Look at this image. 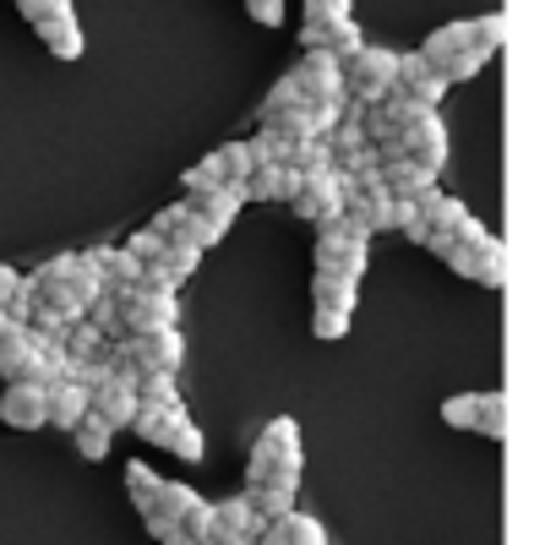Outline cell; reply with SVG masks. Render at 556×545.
<instances>
[{
  "mask_svg": "<svg viewBox=\"0 0 556 545\" xmlns=\"http://www.w3.org/2000/svg\"><path fill=\"white\" fill-rule=\"evenodd\" d=\"M312 229H317V267H333V272H344V279H366V245H371V235L350 213H333V218H323Z\"/></svg>",
  "mask_w": 556,
  "mask_h": 545,
  "instance_id": "cell-1",
  "label": "cell"
},
{
  "mask_svg": "<svg viewBox=\"0 0 556 545\" xmlns=\"http://www.w3.org/2000/svg\"><path fill=\"white\" fill-rule=\"evenodd\" d=\"M344 72V93L361 99V104H377L393 83H399V50H382V45H361L350 61H339Z\"/></svg>",
  "mask_w": 556,
  "mask_h": 545,
  "instance_id": "cell-2",
  "label": "cell"
},
{
  "mask_svg": "<svg viewBox=\"0 0 556 545\" xmlns=\"http://www.w3.org/2000/svg\"><path fill=\"white\" fill-rule=\"evenodd\" d=\"M442 262L458 272V279H475L485 290H502L507 284V245L496 235H480V240H453L442 251Z\"/></svg>",
  "mask_w": 556,
  "mask_h": 545,
  "instance_id": "cell-3",
  "label": "cell"
},
{
  "mask_svg": "<svg viewBox=\"0 0 556 545\" xmlns=\"http://www.w3.org/2000/svg\"><path fill=\"white\" fill-rule=\"evenodd\" d=\"M344 197H350V175H344L339 164L301 175V186L290 191V202H295V218H306V224H323V218L344 213Z\"/></svg>",
  "mask_w": 556,
  "mask_h": 545,
  "instance_id": "cell-4",
  "label": "cell"
},
{
  "mask_svg": "<svg viewBox=\"0 0 556 545\" xmlns=\"http://www.w3.org/2000/svg\"><path fill=\"white\" fill-rule=\"evenodd\" d=\"M273 464H301V426L290 415H278L262 426L256 447H251V464H245V485H256Z\"/></svg>",
  "mask_w": 556,
  "mask_h": 545,
  "instance_id": "cell-5",
  "label": "cell"
},
{
  "mask_svg": "<svg viewBox=\"0 0 556 545\" xmlns=\"http://www.w3.org/2000/svg\"><path fill=\"white\" fill-rule=\"evenodd\" d=\"M121 322L126 333H159V328H175L180 322V301L175 290H126L121 295Z\"/></svg>",
  "mask_w": 556,
  "mask_h": 545,
  "instance_id": "cell-6",
  "label": "cell"
},
{
  "mask_svg": "<svg viewBox=\"0 0 556 545\" xmlns=\"http://www.w3.org/2000/svg\"><path fill=\"white\" fill-rule=\"evenodd\" d=\"M399 153L415 159V164H426L431 175H442V164H447V126H442V115L437 110H420L409 126H399Z\"/></svg>",
  "mask_w": 556,
  "mask_h": 545,
  "instance_id": "cell-7",
  "label": "cell"
},
{
  "mask_svg": "<svg viewBox=\"0 0 556 545\" xmlns=\"http://www.w3.org/2000/svg\"><path fill=\"white\" fill-rule=\"evenodd\" d=\"M121 350H126L131 371H180V360H186V339H180V328L126 333V339H121Z\"/></svg>",
  "mask_w": 556,
  "mask_h": 545,
  "instance_id": "cell-8",
  "label": "cell"
},
{
  "mask_svg": "<svg viewBox=\"0 0 556 545\" xmlns=\"http://www.w3.org/2000/svg\"><path fill=\"white\" fill-rule=\"evenodd\" d=\"M290 77H295L301 99H323V104H339L344 99V72H339V61L328 50H306V61Z\"/></svg>",
  "mask_w": 556,
  "mask_h": 545,
  "instance_id": "cell-9",
  "label": "cell"
},
{
  "mask_svg": "<svg viewBox=\"0 0 556 545\" xmlns=\"http://www.w3.org/2000/svg\"><path fill=\"white\" fill-rule=\"evenodd\" d=\"M131 377H137V371L126 366V371H115V377H110L104 388H93V393H88V415H99V420H104L110 431H126V426H131V415H137V393H131Z\"/></svg>",
  "mask_w": 556,
  "mask_h": 545,
  "instance_id": "cell-10",
  "label": "cell"
},
{
  "mask_svg": "<svg viewBox=\"0 0 556 545\" xmlns=\"http://www.w3.org/2000/svg\"><path fill=\"white\" fill-rule=\"evenodd\" d=\"M0 420L12 431H39L45 426V388L39 382H7V393H0Z\"/></svg>",
  "mask_w": 556,
  "mask_h": 545,
  "instance_id": "cell-11",
  "label": "cell"
},
{
  "mask_svg": "<svg viewBox=\"0 0 556 545\" xmlns=\"http://www.w3.org/2000/svg\"><path fill=\"white\" fill-rule=\"evenodd\" d=\"M393 88H404L415 104H426V110H437L442 104V93H447V83H442V72L415 50V55H399V83Z\"/></svg>",
  "mask_w": 556,
  "mask_h": 545,
  "instance_id": "cell-12",
  "label": "cell"
},
{
  "mask_svg": "<svg viewBox=\"0 0 556 545\" xmlns=\"http://www.w3.org/2000/svg\"><path fill=\"white\" fill-rule=\"evenodd\" d=\"M83 256L99 267V279H104L110 295H126V290H137V279H142V262H137L126 245H121V251H115V245H93V251H83Z\"/></svg>",
  "mask_w": 556,
  "mask_h": 545,
  "instance_id": "cell-13",
  "label": "cell"
},
{
  "mask_svg": "<svg viewBox=\"0 0 556 545\" xmlns=\"http://www.w3.org/2000/svg\"><path fill=\"white\" fill-rule=\"evenodd\" d=\"M301 45H306V50H328L333 61H350L366 39H361L355 17H339V23H306V28H301Z\"/></svg>",
  "mask_w": 556,
  "mask_h": 545,
  "instance_id": "cell-14",
  "label": "cell"
},
{
  "mask_svg": "<svg viewBox=\"0 0 556 545\" xmlns=\"http://www.w3.org/2000/svg\"><path fill=\"white\" fill-rule=\"evenodd\" d=\"M256 545H328V529L317 518H306V512L290 507L285 518H273V523L256 529Z\"/></svg>",
  "mask_w": 556,
  "mask_h": 545,
  "instance_id": "cell-15",
  "label": "cell"
},
{
  "mask_svg": "<svg viewBox=\"0 0 556 545\" xmlns=\"http://www.w3.org/2000/svg\"><path fill=\"white\" fill-rule=\"evenodd\" d=\"M240 186H245L251 202H290V191L301 186V169H295V164H267V159H262Z\"/></svg>",
  "mask_w": 556,
  "mask_h": 545,
  "instance_id": "cell-16",
  "label": "cell"
},
{
  "mask_svg": "<svg viewBox=\"0 0 556 545\" xmlns=\"http://www.w3.org/2000/svg\"><path fill=\"white\" fill-rule=\"evenodd\" d=\"M464 218H469V207H464L458 197H442V191H437V202L426 207V240H420V245L442 256V251L458 240V224H464Z\"/></svg>",
  "mask_w": 556,
  "mask_h": 545,
  "instance_id": "cell-17",
  "label": "cell"
},
{
  "mask_svg": "<svg viewBox=\"0 0 556 545\" xmlns=\"http://www.w3.org/2000/svg\"><path fill=\"white\" fill-rule=\"evenodd\" d=\"M83 415H88V388H77L72 377H61V382H50V388H45V426L72 431Z\"/></svg>",
  "mask_w": 556,
  "mask_h": 545,
  "instance_id": "cell-18",
  "label": "cell"
},
{
  "mask_svg": "<svg viewBox=\"0 0 556 545\" xmlns=\"http://www.w3.org/2000/svg\"><path fill=\"white\" fill-rule=\"evenodd\" d=\"M34 371H39V339L28 328L0 339V382H34Z\"/></svg>",
  "mask_w": 556,
  "mask_h": 545,
  "instance_id": "cell-19",
  "label": "cell"
},
{
  "mask_svg": "<svg viewBox=\"0 0 556 545\" xmlns=\"http://www.w3.org/2000/svg\"><path fill=\"white\" fill-rule=\"evenodd\" d=\"M34 34L50 45V55H55V61H77V55H83V28H77L72 7H61V12L39 17V23H34Z\"/></svg>",
  "mask_w": 556,
  "mask_h": 545,
  "instance_id": "cell-20",
  "label": "cell"
},
{
  "mask_svg": "<svg viewBox=\"0 0 556 545\" xmlns=\"http://www.w3.org/2000/svg\"><path fill=\"white\" fill-rule=\"evenodd\" d=\"M355 301H361V279H344V272H333V267H317L312 306H333V312H350L355 317Z\"/></svg>",
  "mask_w": 556,
  "mask_h": 545,
  "instance_id": "cell-21",
  "label": "cell"
},
{
  "mask_svg": "<svg viewBox=\"0 0 556 545\" xmlns=\"http://www.w3.org/2000/svg\"><path fill=\"white\" fill-rule=\"evenodd\" d=\"M469 45H480V34H475V17H469V23H447V28H437V34L420 45V55H426L431 66H442L447 55H458V50H469Z\"/></svg>",
  "mask_w": 556,
  "mask_h": 545,
  "instance_id": "cell-22",
  "label": "cell"
},
{
  "mask_svg": "<svg viewBox=\"0 0 556 545\" xmlns=\"http://www.w3.org/2000/svg\"><path fill=\"white\" fill-rule=\"evenodd\" d=\"M131 393H137V404L186 409V398H180V388H175V371H137V377H131Z\"/></svg>",
  "mask_w": 556,
  "mask_h": 545,
  "instance_id": "cell-23",
  "label": "cell"
},
{
  "mask_svg": "<svg viewBox=\"0 0 556 545\" xmlns=\"http://www.w3.org/2000/svg\"><path fill=\"white\" fill-rule=\"evenodd\" d=\"M213 529H218V540H235V534H256L262 518L251 512L245 496H229V502H213Z\"/></svg>",
  "mask_w": 556,
  "mask_h": 545,
  "instance_id": "cell-24",
  "label": "cell"
},
{
  "mask_svg": "<svg viewBox=\"0 0 556 545\" xmlns=\"http://www.w3.org/2000/svg\"><path fill=\"white\" fill-rule=\"evenodd\" d=\"M72 442H77V453H83L88 464H104V458H110V442H115V431H110L99 415H83V420L72 426Z\"/></svg>",
  "mask_w": 556,
  "mask_h": 545,
  "instance_id": "cell-25",
  "label": "cell"
},
{
  "mask_svg": "<svg viewBox=\"0 0 556 545\" xmlns=\"http://www.w3.org/2000/svg\"><path fill=\"white\" fill-rule=\"evenodd\" d=\"M491 55H496L491 45H469V50H458V55H447V61H442L437 72H442V83L453 88V83H469V77H480Z\"/></svg>",
  "mask_w": 556,
  "mask_h": 545,
  "instance_id": "cell-26",
  "label": "cell"
},
{
  "mask_svg": "<svg viewBox=\"0 0 556 545\" xmlns=\"http://www.w3.org/2000/svg\"><path fill=\"white\" fill-rule=\"evenodd\" d=\"M295 496H301V491H278V485H245V502H251V512H256L262 523L285 518V512L295 507Z\"/></svg>",
  "mask_w": 556,
  "mask_h": 545,
  "instance_id": "cell-27",
  "label": "cell"
},
{
  "mask_svg": "<svg viewBox=\"0 0 556 545\" xmlns=\"http://www.w3.org/2000/svg\"><path fill=\"white\" fill-rule=\"evenodd\" d=\"M213 164H218V180H245L262 159H256V142H224L213 153Z\"/></svg>",
  "mask_w": 556,
  "mask_h": 545,
  "instance_id": "cell-28",
  "label": "cell"
},
{
  "mask_svg": "<svg viewBox=\"0 0 556 545\" xmlns=\"http://www.w3.org/2000/svg\"><path fill=\"white\" fill-rule=\"evenodd\" d=\"M507 420H513V409H507V393H480L475 431H485L491 442H502V436H507Z\"/></svg>",
  "mask_w": 556,
  "mask_h": 545,
  "instance_id": "cell-29",
  "label": "cell"
},
{
  "mask_svg": "<svg viewBox=\"0 0 556 545\" xmlns=\"http://www.w3.org/2000/svg\"><path fill=\"white\" fill-rule=\"evenodd\" d=\"M197 502V491L186 485V480H159V491H153V507L148 512H159V518H175L180 523V512Z\"/></svg>",
  "mask_w": 556,
  "mask_h": 545,
  "instance_id": "cell-30",
  "label": "cell"
},
{
  "mask_svg": "<svg viewBox=\"0 0 556 545\" xmlns=\"http://www.w3.org/2000/svg\"><path fill=\"white\" fill-rule=\"evenodd\" d=\"M164 453H175V458H186V464H197V458H202V431L191 426V415H180V420L169 426Z\"/></svg>",
  "mask_w": 556,
  "mask_h": 545,
  "instance_id": "cell-31",
  "label": "cell"
},
{
  "mask_svg": "<svg viewBox=\"0 0 556 545\" xmlns=\"http://www.w3.org/2000/svg\"><path fill=\"white\" fill-rule=\"evenodd\" d=\"M61 344H66V355H72V360H93V355L104 350V333H99L88 317H77V322H72V333H66Z\"/></svg>",
  "mask_w": 556,
  "mask_h": 545,
  "instance_id": "cell-32",
  "label": "cell"
},
{
  "mask_svg": "<svg viewBox=\"0 0 556 545\" xmlns=\"http://www.w3.org/2000/svg\"><path fill=\"white\" fill-rule=\"evenodd\" d=\"M290 164H295L301 175H312V169H328V164H333V148H328V137H301V142H295V153H290Z\"/></svg>",
  "mask_w": 556,
  "mask_h": 545,
  "instance_id": "cell-33",
  "label": "cell"
},
{
  "mask_svg": "<svg viewBox=\"0 0 556 545\" xmlns=\"http://www.w3.org/2000/svg\"><path fill=\"white\" fill-rule=\"evenodd\" d=\"M475 415H480V393H453V398L442 404V420H447L453 431H475Z\"/></svg>",
  "mask_w": 556,
  "mask_h": 545,
  "instance_id": "cell-34",
  "label": "cell"
},
{
  "mask_svg": "<svg viewBox=\"0 0 556 545\" xmlns=\"http://www.w3.org/2000/svg\"><path fill=\"white\" fill-rule=\"evenodd\" d=\"M126 485H131V502L148 512V507H153V491H159V474H153L148 464H126Z\"/></svg>",
  "mask_w": 556,
  "mask_h": 545,
  "instance_id": "cell-35",
  "label": "cell"
},
{
  "mask_svg": "<svg viewBox=\"0 0 556 545\" xmlns=\"http://www.w3.org/2000/svg\"><path fill=\"white\" fill-rule=\"evenodd\" d=\"M312 333H317V339H344V333H350V312L317 306V312H312Z\"/></svg>",
  "mask_w": 556,
  "mask_h": 545,
  "instance_id": "cell-36",
  "label": "cell"
},
{
  "mask_svg": "<svg viewBox=\"0 0 556 545\" xmlns=\"http://www.w3.org/2000/svg\"><path fill=\"white\" fill-rule=\"evenodd\" d=\"M34 301H39V295H34V279H28V272H23V279L12 284V295H7V301H0V306H7V312H12L17 322H28V312H34Z\"/></svg>",
  "mask_w": 556,
  "mask_h": 545,
  "instance_id": "cell-37",
  "label": "cell"
},
{
  "mask_svg": "<svg viewBox=\"0 0 556 545\" xmlns=\"http://www.w3.org/2000/svg\"><path fill=\"white\" fill-rule=\"evenodd\" d=\"M295 99H301V88H295V77H278V83H273V93L262 99V121H267V115H278V110H290Z\"/></svg>",
  "mask_w": 556,
  "mask_h": 545,
  "instance_id": "cell-38",
  "label": "cell"
},
{
  "mask_svg": "<svg viewBox=\"0 0 556 545\" xmlns=\"http://www.w3.org/2000/svg\"><path fill=\"white\" fill-rule=\"evenodd\" d=\"M126 251H131V256H137V262H153V256H159V251H164V235H159V229H153V224H148V229H137V235H131V240H126Z\"/></svg>",
  "mask_w": 556,
  "mask_h": 545,
  "instance_id": "cell-39",
  "label": "cell"
},
{
  "mask_svg": "<svg viewBox=\"0 0 556 545\" xmlns=\"http://www.w3.org/2000/svg\"><path fill=\"white\" fill-rule=\"evenodd\" d=\"M180 186H186V191H207V186H218V164H213V153H207L202 164H191V169L180 175Z\"/></svg>",
  "mask_w": 556,
  "mask_h": 545,
  "instance_id": "cell-40",
  "label": "cell"
},
{
  "mask_svg": "<svg viewBox=\"0 0 556 545\" xmlns=\"http://www.w3.org/2000/svg\"><path fill=\"white\" fill-rule=\"evenodd\" d=\"M350 17V0H306V23H339Z\"/></svg>",
  "mask_w": 556,
  "mask_h": 545,
  "instance_id": "cell-41",
  "label": "cell"
},
{
  "mask_svg": "<svg viewBox=\"0 0 556 545\" xmlns=\"http://www.w3.org/2000/svg\"><path fill=\"white\" fill-rule=\"evenodd\" d=\"M245 12H251L262 28H278V23H285V0H245Z\"/></svg>",
  "mask_w": 556,
  "mask_h": 545,
  "instance_id": "cell-42",
  "label": "cell"
},
{
  "mask_svg": "<svg viewBox=\"0 0 556 545\" xmlns=\"http://www.w3.org/2000/svg\"><path fill=\"white\" fill-rule=\"evenodd\" d=\"M61 7H72V0H17V12H23L28 23H39V17H50V12H61Z\"/></svg>",
  "mask_w": 556,
  "mask_h": 545,
  "instance_id": "cell-43",
  "label": "cell"
},
{
  "mask_svg": "<svg viewBox=\"0 0 556 545\" xmlns=\"http://www.w3.org/2000/svg\"><path fill=\"white\" fill-rule=\"evenodd\" d=\"M180 218H186V197H180V202H175V207H164V213H159V218H153V229H159V235H164V240H169V235H175V229H180Z\"/></svg>",
  "mask_w": 556,
  "mask_h": 545,
  "instance_id": "cell-44",
  "label": "cell"
},
{
  "mask_svg": "<svg viewBox=\"0 0 556 545\" xmlns=\"http://www.w3.org/2000/svg\"><path fill=\"white\" fill-rule=\"evenodd\" d=\"M17 328H23V322H17V317H12V312H7V306H0V339H12V333H17Z\"/></svg>",
  "mask_w": 556,
  "mask_h": 545,
  "instance_id": "cell-45",
  "label": "cell"
},
{
  "mask_svg": "<svg viewBox=\"0 0 556 545\" xmlns=\"http://www.w3.org/2000/svg\"><path fill=\"white\" fill-rule=\"evenodd\" d=\"M180 545H191V540H180Z\"/></svg>",
  "mask_w": 556,
  "mask_h": 545,
  "instance_id": "cell-46",
  "label": "cell"
}]
</instances>
